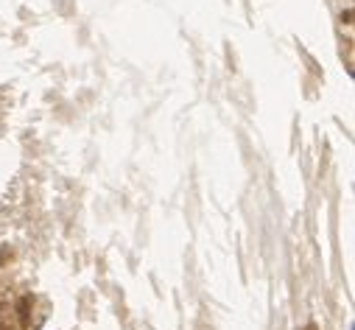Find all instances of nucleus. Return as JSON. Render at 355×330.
Wrapping results in <instances>:
<instances>
[]
</instances>
